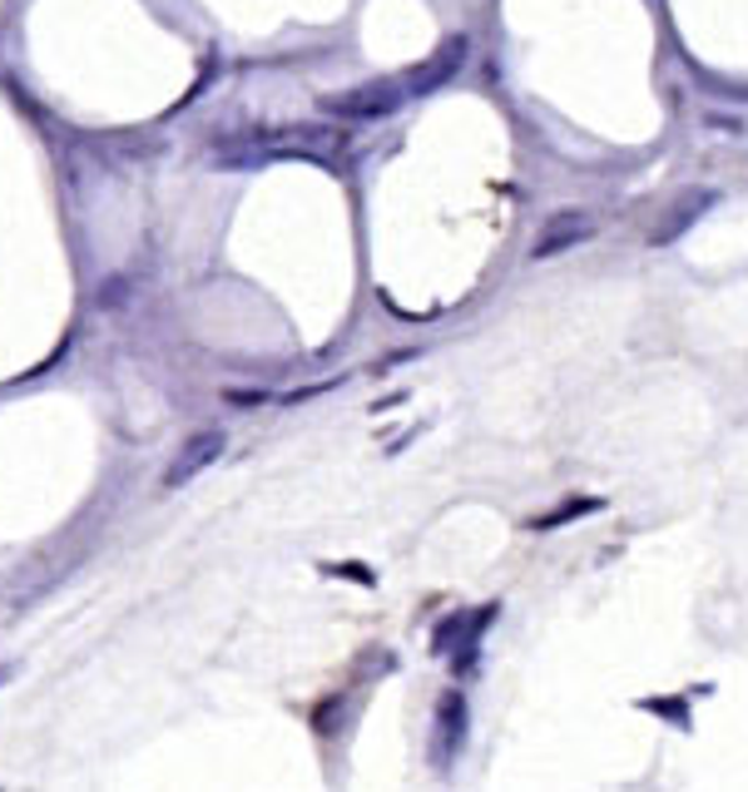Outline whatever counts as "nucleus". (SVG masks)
Segmentation results:
<instances>
[{"mask_svg": "<svg viewBox=\"0 0 748 792\" xmlns=\"http://www.w3.org/2000/svg\"><path fill=\"white\" fill-rule=\"evenodd\" d=\"M402 99H407V85H397V79H372V85L342 89V95H322V114H332V119H358V124H367V119L397 114Z\"/></svg>", "mask_w": 748, "mask_h": 792, "instance_id": "nucleus-1", "label": "nucleus"}, {"mask_svg": "<svg viewBox=\"0 0 748 792\" xmlns=\"http://www.w3.org/2000/svg\"><path fill=\"white\" fill-rule=\"evenodd\" d=\"M590 238H595V218H590L585 208H565V213H550L546 218V228H540L530 257L540 263V257H556V253H565V248L590 243Z\"/></svg>", "mask_w": 748, "mask_h": 792, "instance_id": "nucleus-2", "label": "nucleus"}, {"mask_svg": "<svg viewBox=\"0 0 748 792\" xmlns=\"http://www.w3.org/2000/svg\"><path fill=\"white\" fill-rule=\"evenodd\" d=\"M223 455V431H194L189 441H184V451L169 461V471H164V485H184L194 481L199 471H209L213 461Z\"/></svg>", "mask_w": 748, "mask_h": 792, "instance_id": "nucleus-3", "label": "nucleus"}, {"mask_svg": "<svg viewBox=\"0 0 748 792\" xmlns=\"http://www.w3.org/2000/svg\"><path fill=\"white\" fill-rule=\"evenodd\" d=\"M263 148H298V154H308V148H318V154H342L348 148V129H332V124H298V129H278V134H258Z\"/></svg>", "mask_w": 748, "mask_h": 792, "instance_id": "nucleus-4", "label": "nucleus"}, {"mask_svg": "<svg viewBox=\"0 0 748 792\" xmlns=\"http://www.w3.org/2000/svg\"><path fill=\"white\" fill-rule=\"evenodd\" d=\"M708 204H714V194H708V188H689V194L679 198V204L669 208V213L654 223V233H649V243H654V248H659V243H674V238L684 233V228H694V218L704 213Z\"/></svg>", "mask_w": 748, "mask_h": 792, "instance_id": "nucleus-5", "label": "nucleus"}, {"mask_svg": "<svg viewBox=\"0 0 748 792\" xmlns=\"http://www.w3.org/2000/svg\"><path fill=\"white\" fill-rule=\"evenodd\" d=\"M466 50H471V45H466V35H457L451 45H441L437 55L427 59V65H417V69H411L407 89H437L441 79H451V69H457L461 59H466Z\"/></svg>", "mask_w": 748, "mask_h": 792, "instance_id": "nucleus-6", "label": "nucleus"}, {"mask_svg": "<svg viewBox=\"0 0 748 792\" xmlns=\"http://www.w3.org/2000/svg\"><path fill=\"white\" fill-rule=\"evenodd\" d=\"M590 510H600V501H575V505H565L560 515H540V520H536V530H550V525L575 520V515H590Z\"/></svg>", "mask_w": 748, "mask_h": 792, "instance_id": "nucleus-7", "label": "nucleus"}, {"mask_svg": "<svg viewBox=\"0 0 748 792\" xmlns=\"http://www.w3.org/2000/svg\"><path fill=\"white\" fill-rule=\"evenodd\" d=\"M229 402H233V406H258L263 396H258V392H229Z\"/></svg>", "mask_w": 748, "mask_h": 792, "instance_id": "nucleus-8", "label": "nucleus"}]
</instances>
